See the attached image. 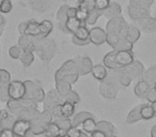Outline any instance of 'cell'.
Segmentation results:
<instances>
[{
	"instance_id": "6da1fadb",
	"label": "cell",
	"mask_w": 156,
	"mask_h": 137,
	"mask_svg": "<svg viewBox=\"0 0 156 137\" xmlns=\"http://www.w3.org/2000/svg\"><path fill=\"white\" fill-rule=\"evenodd\" d=\"M104 65L107 69H110L111 71H118L120 69L129 65L135 61L134 55L132 50H115L110 52L104 57L103 59Z\"/></svg>"
},
{
	"instance_id": "7a4b0ae2",
	"label": "cell",
	"mask_w": 156,
	"mask_h": 137,
	"mask_svg": "<svg viewBox=\"0 0 156 137\" xmlns=\"http://www.w3.org/2000/svg\"><path fill=\"white\" fill-rule=\"evenodd\" d=\"M127 28L128 24L122 17V15H120L109 20V22L106 25V32L107 34L115 35V37L119 38V39H122V38H125Z\"/></svg>"
},
{
	"instance_id": "3957f363",
	"label": "cell",
	"mask_w": 156,
	"mask_h": 137,
	"mask_svg": "<svg viewBox=\"0 0 156 137\" xmlns=\"http://www.w3.org/2000/svg\"><path fill=\"white\" fill-rule=\"evenodd\" d=\"M55 49H56V46H55V42L52 40H48L47 38H44V39L37 38V47H35L34 52H37V55L43 60H48L54 56Z\"/></svg>"
},
{
	"instance_id": "277c9868",
	"label": "cell",
	"mask_w": 156,
	"mask_h": 137,
	"mask_svg": "<svg viewBox=\"0 0 156 137\" xmlns=\"http://www.w3.org/2000/svg\"><path fill=\"white\" fill-rule=\"evenodd\" d=\"M8 96L12 100H22L26 96V85L20 81H10L8 85Z\"/></svg>"
},
{
	"instance_id": "5b68a950",
	"label": "cell",
	"mask_w": 156,
	"mask_h": 137,
	"mask_svg": "<svg viewBox=\"0 0 156 137\" xmlns=\"http://www.w3.org/2000/svg\"><path fill=\"white\" fill-rule=\"evenodd\" d=\"M12 130L16 137H27L28 133L31 131V121L27 119H22V118L15 120Z\"/></svg>"
},
{
	"instance_id": "8992f818",
	"label": "cell",
	"mask_w": 156,
	"mask_h": 137,
	"mask_svg": "<svg viewBox=\"0 0 156 137\" xmlns=\"http://www.w3.org/2000/svg\"><path fill=\"white\" fill-rule=\"evenodd\" d=\"M90 42L94 45H101L105 43L107 39V32L106 30L102 29L101 27H93L90 29V35H89Z\"/></svg>"
},
{
	"instance_id": "52a82bcc",
	"label": "cell",
	"mask_w": 156,
	"mask_h": 137,
	"mask_svg": "<svg viewBox=\"0 0 156 137\" xmlns=\"http://www.w3.org/2000/svg\"><path fill=\"white\" fill-rule=\"evenodd\" d=\"M123 73L127 74L130 78H135V77L141 76L144 72V67H143L142 63L139 62V61H134L133 63H130L129 65L123 67V69H120Z\"/></svg>"
},
{
	"instance_id": "ba28073f",
	"label": "cell",
	"mask_w": 156,
	"mask_h": 137,
	"mask_svg": "<svg viewBox=\"0 0 156 137\" xmlns=\"http://www.w3.org/2000/svg\"><path fill=\"white\" fill-rule=\"evenodd\" d=\"M37 38L27 35V34H23V35H20V39H18V46H20L23 50L34 52L35 47H37Z\"/></svg>"
},
{
	"instance_id": "9c48e42d",
	"label": "cell",
	"mask_w": 156,
	"mask_h": 137,
	"mask_svg": "<svg viewBox=\"0 0 156 137\" xmlns=\"http://www.w3.org/2000/svg\"><path fill=\"white\" fill-rule=\"evenodd\" d=\"M128 15L133 20L139 23L144 17H147L149 14V10H145L143 8L137 7V5H128Z\"/></svg>"
},
{
	"instance_id": "30bf717a",
	"label": "cell",
	"mask_w": 156,
	"mask_h": 137,
	"mask_svg": "<svg viewBox=\"0 0 156 137\" xmlns=\"http://www.w3.org/2000/svg\"><path fill=\"white\" fill-rule=\"evenodd\" d=\"M76 62H77V71L79 75H86L91 73L93 63H92V60L89 57H83V58L76 61Z\"/></svg>"
},
{
	"instance_id": "8fae6325",
	"label": "cell",
	"mask_w": 156,
	"mask_h": 137,
	"mask_svg": "<svg viewBox=\"0 0 156 137\" xmlns=\"http://www.w3.org/2000/svg\"><path fill=\"white\" fill-rule=\"evenodd\" d=\"M83 25H86L85 23L80 22L76 16H67L66 22H65V30L66 32L75 34V32L78 30V28Z\"/></svg>"
},
{
	"instance_id": "7c38bea8",
	"label": "cell",
	"mask_w": 156,
	"mask_h": 137,
	"mask_svg": "<svg viewBox=\"0 0 156 137\" xmlns=\"http://www.w3.org/2000/svg\"><path fill=\"white\" fill-rule=\"evenodd\" d=\"M122 14V8L119 3L115 2V1H111L109 7L105 10L104 14L103 15L105 17H107L108 20H111V18H115L117 16H120Z\"/></svg>"
},
{
	"instance_id": "4fadbf2b",
	"label": "cell",
	"mask_w": 156,
	"mask_h": 137,
	"mask_svg": "<svg viewBox=\"0 0 156 137\" xmlns=\"http://www.w3.org/2000/svg\"><path fill=\"white\" fill-rule=\"evenodd\" d=\"M67 9H69V5H63L59 8L58 13H57V23L59 25V29L62 30L63 32H66V30H65V22H66L67 18Z\"/></svg>"
},
{
	"instance_id": "5bb4252c",
	"label": "cell",
	"mask_w": 156,
	"mask_h": 137,
	"mask_svg": "<svg viewBox=\"0 0 156 137\" xmlns=\"http://www.w3.org/2000/svg\"><path fill=\"white\" fill-rule=\"evenodd\" d=\"M140 25L141 29L145 32H155L156 31V20L154 17H151L150 15H147V17H144L142 20L138 23Z\"/></svg>"
},
{
	"instance_id": "9a60e30c",
	"label": "cell",
	"mask_w": 156,
	"mask_h": 137,
	"mask_svg": "<svg viewBox=\"0 0 156 137\" xmlns=\"http://www.w3.org/2000/svg\"><path fill=\"white\" fill-rule=\"evenodd\" d=\"M91 73L93 75V77L98 81H105L108 76V73H107V67L105 65H102V64H96V65H93L91 70Z\"/></svg>"
},
{
	"instance_id": "2e32d148",
	"label": "cell",
	"mask_w": 156,
	"mask_h": 137,
	"mask_svg": "<svg viewBox=\"0 0 156 137\" xmlns=\"http://www.w3.org/2000/svg\"><path fill=\"white\" fill-rule=\"evenodd\" d=\"M25 34L31 35V37L39 38L40 37V23L35 20H30L27 22V27L25 30Z\"/></svg>"
},
{
	"instance_id": "e0dca14e",
	"label": "cell",
	"mask_w": 156,
	"mask_h": 137,
	"mask_svg": "<svg viewBox=\"0 0 156 137\" xmlns=\"http://www.w3.org/2000/svg\"><path fill=\"white\" fill-rule=\"evenodd\" d=\"M151 88H152V86L150 85L147 81L142 79V81H139L136 85V87H135V93H136V96H139V98H143V96H147V93L150 91Z\"/></svg>"
},
{
	"instance_id": "ac0fdd59",
	"label": "cell",
	"mask_w": 156,
	"mask_h": 137,
	"mask_svg": "<svg viewBox=\"0 0 156 137\" xmlns=\"http://www.w3.org/2000/svg\"><path fill=\"white\" fill-rule=\"evenodd\" d=\"M59 132H60V126L55 121H50L45 125L43 134L46 137H59Z\"/></svg>"
},
{
	"instance_id": "d6986e66",
	"label": "cell",
	"mask_w": 156,
	"mask_h": 137,
	"mask_svg": "<svg viewBox=\"0 0 156 137\" xmlns=\"http://www.w3.org/2000/svg\"><path fill=\"white\" fill-rule=\"evenodd\" d=\"M54 26H52V23L48 20H45L43 22L40 23V37L39 39H44V38H47L48 35L51 33Z\"/></svg>"
},
{
	"instance_id": "ffe728a7",
	"label": "cell",
	"mask_w": 156,
	"mask_h": 137,
	"mask_svg": "<svg viewBox=\"0 0 156 137\" xmlns=\"http://www.w3.org/2000/svg\"><path fill=\"white\" fill-rule=\"evenodd\" d=\"M77 9L89 14L95 9V0H78Z\"/></svg>"
},
{
	"instance_id": "44dd1931",
	"label": "cell",
	"mask_w": 156,
	"mask_h": 137,
	"mask_svg": "<svg viewBox=\"0 0 156 137\" xmlns=\"http://www.w3.org/2000/svg\"><path fill=\"white\" fill-rule=\"evenodd\" d=\"M140 34H141V32H140V30L138 29V27L128 25L127 31H126L125 39L128 40L129 42H132V43H135V42H137L139 40Z\"/></svg>"
},
{
	"instance_id": "7402d4cb",
	"label": "cell",
	"mask_w": 156,
	"mask_h": 137,
	"mask_svg": "<svg viewBox=\"0 0 156 137\" xmlns=\"http://www.w3.org/2000/svg\"><path fill=\"white\" fill-rule=\"evenodd\" d=\"M81 126H83V130L85 131L87 134H90V135L98 130V124H96L95 120L93 119V117H89L83 120V122L81 123Z\"/></svg>"
},
{
	"instance_id": "603a6c76",
	"label": "cell",
	"mask_w": 156,
	"mask_h": 137,
	"mask_svg": "<svg viewBox=\"0 0 156 137\" xmlns=\"http://www.w3.org/2000/svg\"><path fill=\"white\" fill-rule=\"evenodd\" d=\"M56 84H57V90H58V93L62 96H66L67 93L72 90V84L67 83L66 81L59 79V81H56Z\"/></svg>"
},
{
	"instance_id": "cb8c5ba5",
	"label": "cell",
	"mask_w": 156,
	"mask_h": 137,
	"mask_svg": "<svg viewBox=\"0 0 156 137\" xmlns=\"http://www.w3.org/2000/svg\"><path fill=\"white\" fill-rule=\"evenodd\" d=\"M15 122V120L13 119L12 116H10L8 113L2 111V116L0 118V128L1 130H5V128H13V124Z\"/></svg>"
},
{
	"instance_id": "d4e9b609",
	"label": "cell",
	"mask_w": 156,
	"mask_h": 137,
	"mask_svg": "<svg viewBox=\"0 0 156 137\" xmlns=\"http://www.w3.org/2000/svg\"><path fill=\"white\" fill-rule=\"evenodd\" d=\"M61 110H62V117L63 118H69L73 116L74 110H75V104L69 101H64L61 104Z\"/></svg>"
},
{
	"instance_id": "484cf974",
	"label": "cell",
	"mask_w": 156,
	"mask_h": 137,
	"mask_svg": "<svg viewBox=\"0 0 156 137\" xmlns=\"http://www.w3.org/2000/svg\"><path fill=\"white\" fill-rule=\"evenodd\" d=\"M140 116H141V119L142 120H150V119H152V118L155 117V113H154L151 104L150 105H147V104L141 105Z\"/></svg>"
},
{
	"instance_id": "4316f807",
	"label": "cell",
	"mask_w": 156,
	"mask_h": 137,
	"mask_svg": "<svg viewBox=\"0 0 156 137\" xmlns=\"http://www.w3.org/2000/svg\"><path fill=\"white\" fill-rule=\"evenodd\" d=\"M20 60L22 61L24 67H30L31 63L34 60V54H33V52H30V50H23L22 55L20 57Z\"/></svg>"
},
{
	"instance_id": "83f0119b",
	"label": "cell",
	"mask_w": 156,
	"mask_h": 137,
	"mask_svg": "<svg viewBox=\"0 0 156 137\" xmlns=\"http://www.w3.org/2000/svg\"><path fill=\"white\" fill-rule=\"evenodd\" d=\"M143 76H144L143 77L144 81H147L153 87L154 83L156 81V67H150L149 70L144 71L143 72Z\"/></svg>"
},
{
	"instance_id": "f1b7e54d",
	"label": "cell",
	"mask_w": 156,
	"mask_h": 137,
	"mask_svg": "<svg viewBox=\"0 0 156 137\" xmlns=\"http://www.w3.org/2000/svg\"><path fill=\"white\" fill-rule=\"evenodd\" d=\"M133 45H134V43H132V42H129L128 40H126L125 38H122V39L119 40L117 45L113 47V49L115 50H132Z\"/></svg>"
},
{
	"instance_id": "f546056e",
	"label": "cell",
	"mask_w": 156,
	"mask_h": 137,
	"mask_svg": "<svg viewBox=\"0 0 156 137\" xmlns=\"http://www.w3.org/2000/svg\"><path fill=\"white\" fill-rule=\"evenodd\" d=\"M103 15V12L98 11V10L94 9L93 11H91L89 14H88V17L86 20V25H95L98 20Z\"/></svg>"
},
{
	"instance_id": "4dcf8cb0",
	"label": "cell",
	"mask_w": 156,
	"mask_h": 137,
	"mask_svg": "<svg viewBox=\"0 0 156 137\" xmlns=\"http://www.w3.org/2000/svg\"><path fill=\"white\" fill-rule=\"evenodd\" d=\"M74 37H76L79 40H89L90 35V30L86 27V25H83L78 28V30L75 32V34H73Z\"/></svg>"
},
{
	"instance_id": "1f68e13d",
	"label": "cell",
	"mask_w": 156,
	"mask_h": 137,
	"mask_svg": "<svg viewBox=\"0 0 156 137\" xmlns=\"http://www.w3.org/2000/svg\"><path fill=\"white\" fill-rule=\"evenodd\" d=\"M140 108L141 105H139L138 107H136V108H134L130 111L127 117V123H134V122L139 121V120H142L140 116Z\"/></svg>"
},
{
	"instance_id": "d6a6232c",
	"label": "cell",
	"mask_w": 156,
	"mask_h": 137,
	"mask_svg": "<svg viewBox=\"0 0 156 137\" xmlns=\"http://www.w3.org/2000/svg\"><path fill=\"white\" fill-rule=\"evenodd\" d=\"M153 2L154 0H129V5H137V7L143 8L145 10H150Z\"/></svg>"
},
{
	"instance_id": "836d02e7",
	"label": "cell",
	"mask_w": 156,
	"mask_h": 137,
	"mask_svg": "<svg viewBox=\"0 0 156 137\" xmlns=\"http://www.w3.org/2000/svg\"><path fill=\"white\" fill-rule=\"evenodd\" d=\"M89 117H93V116H92L91 114L87 113V111H83V113L78 114V115L74 118L72 124H73L74 126H79V125H81V123L83 122V120L87 119V118H89Z\"/></svg>"
},
{
	"instance_id": "e575fe53",
	"label": "cell",
	"mask_w": 156,
	"mask_h": 137,
	"mask_svg": "<svg viewBox=\"0 0 156 137\" xmlns=\"http://www.w3.org/2000/svg\"><path fill=\"white\" fill-rule=\"evenodd\" d=\"M12 9H13V5H12L11 0H0V13H10Z\"/></svg>"
},
{
	"instance_id": "d590c367",
	"label": "cell",
	"mask_w": 156,
	"mask_h": 137,
	"mask_svg": "<svg viewBox=\"0 0 156 137\" xmlns=\"http://www.w3.org/2000/svg\"><path fill=\"white\" fill-rule=\"evenodd\" d=\"M110 2L111 0H95V9L103 12V14H104L105 10L109 7Z\"/></svg>"
},
{
	"instance_id": "8d00e7d4",
	"label": "cell",
	"mask_w": 156,
	"mask_h": 137,
	"mask_svg": "<svg viewBox=\"0 0 156 137\" xmlns=\"http://www.w3.org/2000/svg\"><path fill=\"white\" fill-rule=\"evenodd\" d=\"M22 52H23V49L18 45L12 46V47H10V49H9V55L12 59H20Z\"/></svg>"
},
{
	"instance_id": "74e56055",
	"label": "cell",
	"mask_w": 156,
	"mask_h": 137,
	"mask_svg": "<svg viewBox=\"0 0 156 137\" xmlns=\"http://www.w3.org/2000/svg\"><path fill=\"white\" fill-rule=\"evenodd\" d=\"M80 135H81V131L78 128V126H74V125H72L67 130L66 133V137H80Z\"/></svg>"
},
{
	"instance_id": "f35d334b",
	"label": "cell",
	"mask_w": 156,
	"mask_h": 137,
	"mask_svg": "<svg viewBox=\"0 0 156 137\" xmlns=\"http://www.w3.org/2000/svg\"><path fill=\"white\" fill-rule=\"evenodd\" d=\"M66 100L69 101V102H72V103H74V104H76V103L79 102V96H78V94L76 93V92H74L71 90V91L67 93Z\"/></svg>"
},
{
	"instance_id": "ab89813d",
	"label": "cell",
	"mask_w": 156,
	"mask_h": 137,
	"mask_svg": "<svg viewBox=\"0 0 156 137\" xmlns=\"http://www.w3.org/2000/svg\"><path fill=\"white\" fill-rule=\"evenodd\" d=\"M51 114L52 116H55L56 118H60L62 117V110H61V103L56 104L54 107L51 108Z\"/></svg>"
},
{
	"instance_id": "60d3db41",
	"label": "cell",
	"mask_w": 156,
	"mask_h": 137,
	"mask_svg": "<svg viewBox=\"0 0 156 137\" xmlns=\"http://www.w3.org/2000/svg\"><path fill=\"white\" fill-rule=\"evenodd\" d=\"M72 42H73L75 45H78V46H86V45H88V44L91 43V42H90V39L89 40H79L76 37H74V35H73V38H72Z\"/></svg>"
},
{
	"instance_id": "b9f144b4",
	"label": "cell",
	"mask_w": 156,
	"mask_h": 137,
	"mask_svg": "<svg viewBox=\"0 0 156 137\" xmlns=\"http://www.w3.org/2000/svg\"><path fill=\"white\" fill-rule=\"evenodd\" d=\"M0 137H16L12 128H5L0 131Z\"/></svg>"
},
{
	"instance_id": "7bdbcfd3",
	"label": "cell",
	"mask_w": 156,
	"mask_h": 137,
	"mask_svg": "<svg viewBox=\"0 0 156 137\" xmlns=\"http://www.w3.org/2000/svg\"><path fill=\"white\" fill-rule=\"evenodd\" d=\"M145 98H147V100L149 101L150 103L154 102V101H156V90L153 89V87L150 89V91L147 93V96H145Z\"/></svg>"
},
{
	"instance_id": "ee69618b",
	"label": "cell",
	"mask_w": 156,
	"mask_h": 137,
	"mask_svg": "<svg viewBox=\"0 0 156 137\" xmlns=\"http://www.w3.org/2000/svg\"><path fill=\"white\" fill-rule=\"evenodd\" d=\"M26 27H27V22H23L18 25V32H20V35L25 34V30H26Z\"/></svg>"
},
{
	"instance_id": "f6af8a7d",
	"label": "cell",
	"mask_w": 156,
	"mask_h": 137,
	"mask_svg": "<svg viewBox=\"0 0 156 137\" xmlns=\"http://www.w3.org/2000/svg\"><path fill=\"white\" fill-rule=\"evenodd\" d=\"M90 137H108V136H107V134H105L104 132H102V131L96 130L95 132L92 133Z\"/></svg>"
},
{
	"instance_id": "bcb514c9",
	"label": "cell",
	"mask_w": 156,
	"mask_h": 137,
	"mask_svg": "<svg viewBox=\"0 0 156 137\" xmlns=\"http://www.w3.org/2000/svg\"><path fill=\"white\" fill-rule=\"evenodd\" d=\"M5 20L2 16V13H0V26H5Z\"/></svg>"
},
{
	"instance_id": "7dc6e473",
	"label": "cell",
	"mask_w": 156,
	"mask_h": 137,
	"mask_svg": "<svg viewBox=\"0 0 156 137\" xmlns=\"http://www.w3.org/2000/svg\"><path fill=\"white\" fill-rule=\"evenodd\" d=\"M151 137H156V125H154L151 130Z\"/></svg>"
},
{
	"instance_id": "c3c4849f",
	"label": "cell",
	"mask_w": 156,
	"mask_h": 137,
	"mask_svg": "<svg viewBox=\"0 0 156 137\" xmlns=\"http://www.w3.org/2000/svg\"><path fill=\"white\" fill-rule=\"evenodd\" d=\"M151 106H152V108H153L154 113H155V116H156V101H154V102L151 103Z\"/></svg>"
},
{
	"instance_id": "681fc988",
	"label": "cell",
	"mask_w": 156,
	"mask_h": 137,
	"mask_svg": "<svg viewBox=\"0 0 156 137\" xmlns=\"http://www.w3.org/2000/svg\"><path fill=\"white\" fill-rule=\"evenodd\" d=\"M3 27H5V26H0V35L2 34V31H3Z\"/></svg>"
},
{
	"instance_id": "f907efd6",
	"label": "cell",
	"mask_w": 156,
	"mask_h": 137,
	"mask_svg": "<svg viewBox=\"0 0 156 137\" xmlns=\"http://www.w3.org/2000/svg\"><path fill=\"white\" fill-rule=\"evenodd\" d=\"M153 89H154V90H156V81L154 83V85H153Z\"/></svg>"
},
{
	"instance_id": "816d5d0a",
	"label": "cell",
	"mask_w": 156,
	"mask_h": 137,
	"mask_svg": "<svg viewBox=\"0 0 156 137\" xmlns=\"http://www.w3.org/2000/svg\"><path fill=\"white\" fill-rule=\"evenodd\" d=\"M1 116H2V111L0 110V118H1Z\"/></svg>"
},
{
	"instance_id": "f5cc1de1",
	"label": "cell",
	"mask_w": 156,
	"mask_h": 137,
	"mask_svg": "<svg viewBox=\"0 0 156 137\" xmlns=\"http://www.w3.org/2000/svg\"><path fill=\"white\" fill-rule=\"evenodd\" d=\"M154 18H155V20H156V16H155V17H154Z\"/></svg>"
}]
</instances>
